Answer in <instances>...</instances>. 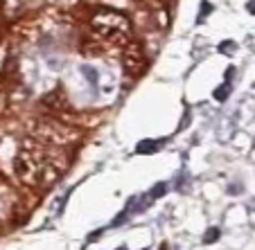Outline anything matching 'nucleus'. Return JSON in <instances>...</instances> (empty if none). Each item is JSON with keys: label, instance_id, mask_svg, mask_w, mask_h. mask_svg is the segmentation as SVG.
Wrapping results in <instances>:
<instances>
[{"label": "nucleus", "instance_id": "1", "mask_svg": "<svg viewBox=\"0 0 255 250\" xmlns=\"http://www.w3.org/2000/svg\"><path fill=\"white\" fill-rule=\"evenodd\" d=\"M93 27H95V32H100L102 36H106V39H111V36L118 39V36H125V34L129 32V20L113 9H102V11H97L95 18H93Z\"/></svg>", "mask_w": 255, "mask_h": 250}, {"label": "nucleus", "instance_id": "2", "mask_svg": "<svg viewBox=\"0 0 255 250\" xmlns=\"http://www.w3.org/2000/svg\"><path fill=\"white\" fill-rule=\"evenodd\" d=\"M144 52H142V45L140 43H129L125 50V70L133 77H138L140 73L144 70Z\"/></svg>", "mask_w": 255, "mask_h": 250}, {"label": "nucleus", "instance_id": "3", "mask_svg": "<svg viewBox=\"0 0 255 250\" xmlns=\"http://www.w3.org/2000/svg\"><path fill=\"white\" fill-rule=\"evenodd\" d=\"M160 145H165V140H140L135 151L138 154H156L160 149Z\"/></svg>", "mask_w": 255, "mask_h": 250}, {"label": "nucleus", "instance_id": "4", "mask_svg": "<svg viewBox=\"0 0 255 250\" xmlns=\"http://www.w3.org/2000/svg\"><path fill=\"white\" fill-rule=\"evenodd\" d=\"M169 192V183H158V185H154V187L149 189V194H147V198H149V201H158V198H163L165 194Z\"/></svg>", "mask_w": 255, "mask_h": 250}, {"label": "nucleus", "instance_id": "5", "mask_svg": "<svg viewBox=\"0 0 255 250\" xmlns=\"http://www.w3.org/2000/svg\"><path fill=\"white\" fill-rule=\"evenodd\" d=\"M82 73H84V79H86V82L91 83L93 88H97V83H100V73H97V68L82 66Z\"/></svg>", "mask_w": 255, "mask_h": 250}, {"label": "nucleus", "instance_id": "6", "mask_svg": "<svg viewBox=\"0 0 255 250\" xmlns=\"http://www.w3.org/2000/svg\"><path fill=\"white\" fill-rule=\"evenodd\" d=\"M231 90H233L231 82H226V83H222V86H217V88H215V92H212V97H215L217 101H226L228 97H231Z\"/></svg>", "mask_w": 255, "mask_h": 250}, {"label": "nucleus", "instance_id": "7", "mask_svg": "<svg viewBox=\"0 0 255 250\" xmlns=\"http://www.w3.org/2000/svg\"><path fill=\"white\" fill-rule=\"evenodd\" d=\"M219 237H222V230H219V228H208V230L203 232V244H215Z\"/></svg>", "mask_w": 255, "mask_h": 250}, {"label": "nucleus", "instance_id": "8", "mask_svg": "<svg viewBox=\"0 0 255 250\" xmlns=\"http://www.w3.org/2000/svg\"><path fill=\"white\" fill-rule=\"evenodd\" d=\"M210 14H212V5H210V2H201L199 14H197V23H203V20H206Z\"/></svg>", "mask_w": 255, "mask_h": 250}, {"label": "nucleus", "instance_id": "9", "mask_svg": "<svg viewBox=\"0 0 255 250\" xmlns=\"http://www.w3.org/2000/svg\"><path fill=\"white\" fill-rule=\"evenodd\" d=\"M237 50V43L235 41H224L222 45H219V52H224V54H233Z\"/></svg>", "mask_w": 255, "mask_h": 250}, {"label": "nucleus", "instance_id": "10", "mask_svg": "<svg viewBox=\"0 0 255 250\" xmlns=\"http://www.w3.org/2000/svg\"><path fill=\"white\" fill-rule=\"evenodd\" d=\"M188 126H190V111H185V117H183V120H181V124H178V129L183 131V129H188Z\"/></svg>", "mask_w": 255, "mask_h": 250}, {"label": "nucleus", "instance_id": "11", "mask_svg": "<svg viewBox=\"0 0 255 250\" xmlns=\"http://www.w3.org/2000/svg\"><path fill=\"white\" fill-rule=\"evenodd\" d=\"M228 192H231V194H242V192H244V187H242V185H231V187H228Z\"/></svg>", "mask_w": 255, "mask_h": 250}, {"label": "nucleus", "instance_id": "12", "mask_svg": "<svg viewBox=\"0 0 255 250\" xmlns=\"http://www.w3.org/2000/svg\"><path fill=\"white\" fill-rule=\"evenodd\" d=\"M102 232H104V230H95V232H91V235H88V241H97V239H100Z\"/></svg>", "mask_w": 255, "mask_h": 250}, {"label": "nucleus", "instance_id": "13", "mask_svg": "<svg viewBox=\"0 0 255 250\" xmlns=\"http://www.w3.org/2000/svg\"><path fill=\"white\" fill-rule=\"evenodd\" d=\"M246 9H249L251 14H255V0H249V2H246Z\"/></svg>", "mask_w": 255, "mask_h": 250}, {"label": "nucleus", "instance_id": "14", "mask_svg": "<svg viewBox=\"0 0 255 250\" xmlns=\"http://www.w3.org/2000/svg\"><path fill=\"white\" fill-rule=\"evenodd\" d=\"M233 75H235V68H228V70H226V82H231Z\"/></svg>", "mask_w": 255, "mask_h": 250}, {"label": "nucleus", "instance_id": "15", "mask_svg": "<svg viewBox=\"0 0 255 250\" xmlns=\"http://www.w3.org/2000/svg\"><path fill=\"white\" fill-rule=\"evenodd\" d=\"M118 250H127V248H118Z\"/></svg>", "mask_w": 255, "mask_h": 250}]
</instances>
